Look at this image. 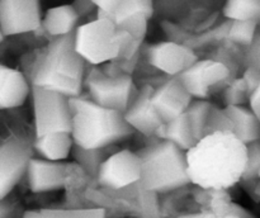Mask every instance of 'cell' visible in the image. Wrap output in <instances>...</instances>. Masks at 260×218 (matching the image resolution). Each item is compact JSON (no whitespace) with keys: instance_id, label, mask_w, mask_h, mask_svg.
<instances>
[{"instance_id":"836d02e7","label":"cell","mask_w":260,"mask_h":218,"mask_svg":"<svg viewBox=\"0 0 260 218\" xmlns=\"http://www.w3.org/2000/svg\"><path fill=\"white\" fill-rule=\"evenodd\" d=\"M71 5H73V8L75 9V12L78 13L79 17H81V15L84 14H88L91 9L95 8L94 2H76Z\"/></svg>"},{"instance_id":"9c48e42d","label":"cell","mask_w":260,"mask_h":218,"mask_svg":"<svg viewBox=\"0 0 260 218\" xmlns=\"http://www.w3.org/2000/svg\"><path fill=\"white\" fill-rule=\"evenodd\" d=\"M230 74V67L222 61L198 60L177 78L192 98L205 100L210 95L211 89L225 83Z\"/></svg>"},{"instance_id":"ac0fdd59","label":"cell","mask_w":260,"mask_h":218,"mask_svg":"<svg viewBox=\"0 0 260 218\" xmlns=\"http://www.w3.org/2000/svg\"><path fill=\"white\" fill-rule=\"evenodd\" d=\"M79 15L73 5H60L53 7L45 13L42 18V25L48 34L53 37H65L73 34L78 28Z\"/></svg>"},{"instance_id":"8d00e7d4","label":"cell","mask_w":260,"mask_h":218,"mask_svg":"<svg viewBox=\"0 0 260 218\" xmlns=\"http://www.w3.org/2000/svg\"><path fill=\"white\" fill-rule=\"evenodd\" d=\"M3 40H4V34H3L2 29H0V42H3Z\"/></svg>"},{"instance_id":"44dd1931","label":"cell","mask_w":260,"mask_h":218,"mask_svg":"<svg viewBox=\"0 0 260 218\" xmlns=\"http://www.w3.org/2000/svg\"><path fill=\"white\" fill-rule=\"evenodd\" d=\"M229 20L260 23V0H230L223 7Z\"/></svg>"},{"instance_id":"8fae6325","label":"cell","mask_w":260,"mask_h":218,"mask_svg":"<svg viewBox=\"0 0 260 218\" xmlns=\"http://www.w3.org/2000/svg\"><path fill=\"white\" fill-rule=\"evenodd\" d=\"M42 25L41 4L36 0L0 2V29L5 35L33 32Z\"/></svg>"},{"instance_id":"e575fe53","label":"cell","mask_w":260,"mask_h":218,"mask_svg":"<svg viewBox=\"0 0 260 218\" xmlns=\"http://www.w3.org/2000/svg\"><path fill=\"white\" fill-rule=\"evenodd\" d=\"M178 218H238L235 215H217L213 214L210 210H205V212L200 213H190V214H183L179 215Z\"/></svg>"},{"instance_id":"e0dca14e","label":"cell","mask_w":260,"mask_h":218,"mask_svg":"<svg viewBox=\"0 0 260 218\" xmlns=\"http://www.w3.org/2000/svg\"><path fill=\"white\" fill-rule=\"evenodd\" d=\"M225 113L233 123V134L244 144L260 139V122L245 105H228Z\"/></svg>"},{"instance_id":"484cf974","label":"cell","mask_w":260,"mask_h":218,"mask_svg":"<svg viewBox=\"0 0 260 218\" xmlns=\"http://www.w3.org/2000/svg\"><path fill=\"white\" fill-rule=\"evenodd\" d=\"M256 24L253 22H239V20H229V29L226 38L234 43L243 46H249L254 42L255 38Z\"/></svg>"},{"instance_id":"52a82bcc","label":"cell","mask_w":260,"mask_h":218,"mask_svg":"<svg viewBox=\"0 0 260 218\" xmlns=\"http://www.w3.org/2000/svg\"><path fill=\"white\" fill-rule=\"evenodd\" d=\"M84 83L86 84L91 101L122 114L135 98L134 80L129 75L109 76L98 68H93L85 75Z\"/></svg>"},{"instance_id":"603a6c76","label":"cell","mask_w":260,"mask_h":218,"mask_svg":"<svg viewBox=\"0 0 260 218\" xmlns=\"http://www.w3.org/2000/svg\"><path fill=\"white\" fill-rule=\"evenodd\" d=\"M211 106L212 104L208 103L207 100H196L192 101L188 111L185 112L192 133L197 142L205 137L206 123H207V117L211 111Z\"/></svg>"},{"instance_id":"2e32d148","label":"cell","mask_w":260,"mask_h":218,"mask_svg":"<svg viewBox=\"0 0 260 218\" xmlns=\"http://www.w3.org/2000/svg\"><path fill=\"white\" fill-rule=\"evenodd\" d=\"M29 93L30 85L24 74L0 63V109L20 106Z\"/></svg>"},{"instance_id":"f546056e","label":"cell","mask_w":260,"mask_h":218,"mask_svg":"<svg viewBox=\"0 0 260 218\" xmlns=\"http://www.w3.org/2000/svg\"><path fill=\"white\" fill-rule=\"evenodd\" d=\"M241 79L244 80V83L246 84V88H248L249 95L254 93L258 85L260 84V71L256 70L255 67H251L248 66V68L245 70L244 75L241 76Z\"/></svg>"},{"instance_id":"4316f807","label":"cell","mask_w":260,"mask_h":218,"mask_svg":"<svg viewBox=\"0 0 260 218\" xmlns=\"http://www.w3.org/2000/svg\"><path fill=\"white\" fill-rule=\"evenodd\" d=\"M217 132H230V133H233V123H231L230 118H229L223 109L212 105L207 117L205 136L217 133Z\"/></svg>"},{"instance_id":"7402d4cb","label":"cell","mask_w":260,"mask_h":218,"mask_svg":"<svg viewBox=\"0 0 260 218\" xmlns=\"http://www.w3.org/2000/svg\"><path fill=\"white\" fill-rule=\"evenodd\" d=\"M136 13H144L151 18L154 14V5L147 0H122V2L116 0L113 9L108 15V19H111L114 24H118L124 18Z\"/></svg>"},{"instance_id":"7c38bea8","label":"cell","mask_w":260,"mask_h":218,"mask_svg":"<svg viewBox=\"0 0 260 218\" xmlns=\"http://www.w3.org/2000/svg\"><path fill=\"white\" fill-rule=\"evenodd\" d=\"M147 60L157 70L177 78L198 61L194 51L178 42H159L149 46Z\"/></svg>"},{"instance_id":"30bf717a","label":"cell","mask_w":260,"mask_h":218,"mask_svg":"<svg viewBox=\"0 0 260 218\" xmlns=\"http://www.w3.org/2000/svg\"><path fill=\"white\" fill-rule=\"evenodd\" d=\"M32 149L19 138L0 143V200L4 199L27 172Z\"/></svg>"},{"instance_id":"ffe728a7","label":"cell","mask_w":260,"mask_h":218,"mask_svg":"<svg viewBox=\"0 0 260 218\" xmlns=\"http://www.w3.org/2000/svg\"><path fill=\"white\" fill-rule=\"evenodd\" d=\"M156 133L161 136L162 141L170 142V143H173L184 152H187L188 150H190L197 143L185 113H183L182 116L173 119V121L162 124Z\"/></svg>"},{"instance_id":"4dcf8cb0","label":"cell","mask_w":260,"mask_h":218,"mask_svg":"<svg viewBox=\"0 0 260 218\" xmlns=\"http://www.w3.org/2000/svg\"><path fill=\"white\" fill-rule=\"evenodd\" d=\"M246 62L248 66L255 67L260 71V35L254 38V42L249 47L248 53H246Z\"/></svg>"},{"instance_id":"8992f818","label":"cell","mask_w":260,"mask_h":218,"mask_svg":"<svg viewBox=\"0 0 260 218\" xmlns=\"http://www.w3.org/2000/svg\"><path fill=\"white\" fill-rule=\"evenodd\" d=\"M30 93L33 100L36 138L56 132L71 134L69 98L38 86H30Z\"/></svg>"},{"instance_id":"5b68a950","label":"cell","mask_w":260,"mask_h":218,"mask_svg":"<svg viewBox=\"0 0 260 218\" xmlns=\"http://www.w3.org/2000/svg\"><path fill=\"white\" fill-rule=\"evenodd\" d=\"M140 187L150 193H167L189 184L185 152L168 141H160L139 152Z\"/></svg>"},{"instance_id":"74e56055","label":"cell","mask_w":260,"mask_h":218,"mask_svg":"<svg viewBox=\"0 0 260 218\" xmlns=\"http://www.w3.org/2000/svg\"><path fill=\"white\" fill-rule=\"evenodd\" d=\"M258 177L260 179V171H259V176H258ZM256 194H259V195H260V187L258 188V190H256Z\"/></svg>"},{"instance_id":"9a60e30c","label":"cell","mask_w":260,"mask_h":218,"mask_svg":"<svg viewBox=\"0 0 260 218\" xmlns=\"http://www.w3.org/2000/svg\"><path fill=\"white\" fill-rule=\"evenodd\" d=\"M66 170L68 166L61 162L32 157L28 162L25 172L28 185L35 193H46L60 189L66 183Z\"/></svg>"},{"instance_id":"3957f363","label":"cell","mask_w":260,"mask_h":218,"mask_svg":"<svg viewBox=\"0 0 260 218\" xmlns=\"http://www.w3.org/2000/svg\"><path fill=\"white\" fill-rule=\"evenodd\" d=\"M71 138L74 144L86 150H103L123 141L134 133L123 114L103 108L90 99L70 98Z\"/></svg>"},{"instance_id":"6da1fadb","label":"cell","mask_w":260,"mask_h":218,"mask_svg":"<svg viewBox=\"0 0 260 218\" xmlns=\"http://www.w3.org/2000/svg\"><path fill=\"white\" fill-rule=\"evenodd\" d=\"M188 177L205 190H226L243 179L246 144L230 132L208 134L185 152Z\"/></svg>"},{"instance_id":"ba28073f","label":"cell","mask_w":260,"mask_h":218,"mask_svg":"<svg viewBox=\"0 0 260 218\" xmlns=\"http://www.w3.org/2000/svg\"><path fill=\"white\" fill-rule=\"evenodd\" d=\"M102 187L123 189L132 184H139L141 179V160L136 152L121 150L104 160L96 174Z\"/></svg>"},{"instance_id":"cb8c5ba5","label":"cell","mask_w":260,"mask_h":218,"mask_svg":"<svg viewBox=\"0 0 260 218\" xmlns=\"http://www.w3.org/2000/svg\"><path fill=\"white\" fill-rule=\"evenodd\" d=\"M71 154L75 157L76 162H78L88 174L93 175V176H96L102 164H103L104 160L107 159V157L104 156L103 150H86L75 146V144H74Z\"/></svg>"},{"instance_id":"4fadbf2b","label":"cell","mask_w":260,"mask_h":218,"mask_svg":"<svg viewBox=\"0 0 260 218\" xmlns=\"http://www.w3.org/2000/svg\"><path fill=\"white\" fill-rule=\"evenodd\" d=\"M151 103L161 117L162 122L167 123L188 111L192 104V96L178 78H172L152 90Z\"/></svg>"},{"instance_id":"7a4b0ae2","label":"cell","mask_w":260,"mask_h":218,"mask_svg":"<svg viewBox=\"0 0 260 218\" xmlns=\"http://www.w3.org/2000/svg\"><path fill=\"white\" fill-rule=\"evenodd\" d=\"M29 79L30 86L47 89L69 99L80 96L85 72L84 60L74 48V33L55 38L38 55Z\"/></svg>"},{"instance_id":"d6a6232c","label":"cell","mask_w":260,"mask_h":218,"mask_svg":"<svg viewBox=\"0 0 260 218\" xmlns=\"http://www.w3.org/2000/svg\"><path fill=\"white\" fill-rule=\"evenodd\" d=\"M249 104H250V106H249L250 111L255 114V117L260 122V84L249 98Z\"/></svg>"},{"instance_id":"83f0119b","label":"cell","mask_w":260,"mask_h":218,"mask_svg":"<svg viewBox=\"0 0 260 218\" xmlns=\"http://www.w3.org/2000/svg\"><path fill=\"white\" fill-rule=\"evenodd\" d=\"M249 91L246 84L241 78L235 79L230 83L225 90V103L228 105H244V103L249 101Z\"/></svg>"},{"instance_id":"f1b7e54d","label":"cell","mask_w":260,"mask_h":218,"mask_svg":"<svg viewBox=\"0 0 260 218\" xmlns=\"http://www.w3.org/2000/svg\"><path fill=\"white\" fill-rule=\"evenodd\" d=\"M260 171V139L246 144V165L244 180H253L259 176Z\"/></svg>"},{"instance_id":"5bb4252c","label":"cell","mask_w":260,"mask_h":218,"mask_svg":"<svg viewBox=\"0 0 260 218\" xmlns=\"http://www.w3.org/2000/svg\"><path fill=\"white\" fill-rule=\"evenodd\" d=\"M154 89L151 86H144L135 95L127 111L123 113L124 121L134 131H139L150 136L156 133L164 124L161 117L156 112L151 103V94Z\"/></svg>"},{"instance_id":"d4e9b609","label":"cell","mask_w":260,"mask_h":218,"mask_svg":"<svg viewBox=\"0 0 260 218\" xmlns=\"http://www.w3.org/2000/svg\"><path fill=\"white\" fill-rule=\"evenodd\" d=\"M150 18L147 17L144 13H136V14H132L129 17L124 18L123 20L116 24V27L118 29L124 30L126 33H128L129 37L135 41L136 43L141 45V42L144 41L145 35L147 32V23H149Z\"/></svg>"},{"instance_id":"d590c367","label":"cell","mask_w":260,"mask_h":218,"mask_svg":"<svg viewBox=\"0 0 260 218\" xmlns=\"http://www.w3.org/2000/svg\"><path fill=\"white\" fill-rule=\"evenodd\" d=\"M8 214V208L7 205L3 204L2 200H0V218H5Z\"/></svg>"},{"instance_id":"1f68e13d","label":"cell","mask_w":260,"mask_h":218,"mask_svg":"<svg viewBox=\"0 0 260 218\" xmlns=\"http://www.w3.org/2000/svg\"><path fill=\"white\" fill-rule=\"evenodd\" d=\"M62 213L52 210H29L24 213L23 218H61Z\"/></svg>"},{"instance_id":"d6986e66","label":"cell","mask_w":260,"mask_h":218,"mask_svg":"<svg viewBox=\"0 0 260 218\" xmlns=\"http://www.w3.org/2000/svg\"><path fill=\"white\" fill-rule=\"evenodd\" d=\"M74 147V141L70 133H56L45 134L35 139L33 150L41 156V159L47 161L58 162L61 160L68 159Z\"/></svg>"},{"instance_id":"277c9868","label":"cell","mask_w":260,"mask_h":218,"mask_svg":"<svg viewBox=\"0 0 260 218\" xmlns=\"http://www.w3.org/2000/svg\"><path fill=\"white\" fill-rule=\"evenodd\" d=\"M128 33L118 29L108 18H96L74 32L76 53L91 65H101L118 57L131 58L139 48Z\"/></svg>"}]
</instances>
